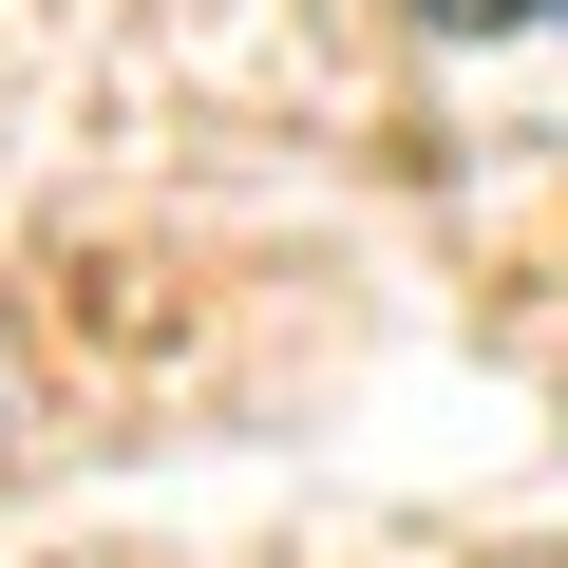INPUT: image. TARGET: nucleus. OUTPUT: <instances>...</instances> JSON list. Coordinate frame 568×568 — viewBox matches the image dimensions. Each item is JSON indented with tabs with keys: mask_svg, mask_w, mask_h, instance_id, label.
Masks as SVG:
<instances>
[{
	"mask_svg": "<svg viewBox=\"0 0 568 568\" xmlns=\"http://www.w3.org/2000/svg\"><path fill=\"white\" fill-rule=\"evenodd\" d=\"M417 20H455V39H493V20H568V0H417Z\"/></svg>",
	"mask_w": 568,
	"mask_h": 568,
	"instance_id": "obj_1",
	"label": "nucleus"
}]
</instances>
